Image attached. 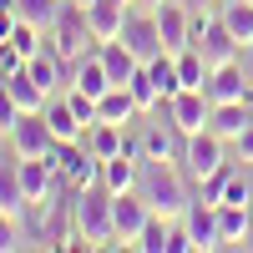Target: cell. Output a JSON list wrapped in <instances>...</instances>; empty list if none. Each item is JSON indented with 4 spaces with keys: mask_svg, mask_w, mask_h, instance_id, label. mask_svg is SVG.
<instances>
[{
    "mask_svg": "<svg viewBox=\"0 0 253 253\" xmlns=\"http://www.w3.org/2000/svg\"><path fill=\"white\" fill-rule=\"evenodd\" d=\"M10 147H15V157H46L51 147H56L46 112H20L15 126H10Z\"/></svg>",
    "mask_w": 253,
    "mask_h": 253,
    "instance_id": "cell-7",
    "label": "cell"
},
{
    "mask_svg": "<svg viewBox=\"0 0 253 253\" xmlns=\"http://www.w3.org/2000/svg\"><path fill=\"white\" fill-rule=\"evenodd\" d=\"M10 5H15V15L26 20V26H41V31H51L66 0H10Z\"/></svg>",
    "mask_w": 253,
    "mask_h": 253,
    "instance_id": "cell-26",
    "label": "cell"
},
{
    "mask_svg": "<svg viewBox=\"0 0 253 253\" xmlns=\"http://www.w3.org/2000/svg\"><path fill=\"white\" fill-rule=\"evenodd\" d=\"M46 122H51L56 142H81L86 137V126H81V117L71 112V101H46Z\"/></svg>",
    "mask_w": 253,
    "mask_h": 253,
    "instance_id": "cell-23",
    "label": "cell"
},
{
    "mask_svg": "<svg viewBox=\"0 0 253 253\" xmlns=\"http://www.w3.org/2000/svg\"><path fill=\"white\" fill-rule=\"evenodd\" d=\"M167 117H172L187 137H193V132H208V122H213V96H208V91H193V86H182L172 101H167Z\"/></svg>",
    "mask_w": 253,
    "mask_h": 253,
    "instance_id": "cell-8",
    "label": "cell"
},
{
    "mask_svg": "<svg viewBox=\"0 0 253 253\" xmlns=\"http://www.w3.org/2000/svg\"><path fill=\"white\" fill-rule=\"evenodd\" d=\"M223 203H238V208H253V182H243V172L233 167V177H228V193Z\"/></svg>",
    "mask_w": 253,
    "mask_h": 253,
    "instance_id": "cell-30",
    "label": "cell"
},
{
    "mask_svg": "<svg viewBox=\"0 0 253 253\" xmlns=\"http://www.w3.org/2000/svg\"><path fill=\"white\" fill-rule=\"evenodd\" d=\"M76 5H81V10H86V5H96V0H76Z\"/></svg>",
    "mask_w": 253,
    "mask_h": 253,
    "instance_id": "cell-38",
    "label": "cell"
},
{
    "mask_svg": "<svg viewBox=\"0 0 253 253\" xmlns=\"http://www.w3.org/2000/svg\"><path fill=\"white\" fill-rule=\"evenodd\" d=\"M61 177H66L71 193L96 187V182H101V157L86 152V142H61Z\"/></svg>",
    "mask_w": 253,
    "mask_h": 253,
    "instance_id": "cell-9",
    "label": "cell"
},
{
    "mask_svg": "<svg viewBox=\"0 0 253 253\" xmlns=\"http://www.w3.org/2000/svg\"><path fill=\"white\" fill-rule=\"evenodd\" d=\"M122 41H126V51H132L142 66H147V61H157V56H167V51H162V36H157V15H152V10H147V15H137V10L126 15Z\"/></svg>",
    "mask_w": 253,
    "mask_h": 253,
    "instance_id": "cell-10",
    "label": "cell"
},
{
    "mask_svg": "<svg viewBox=\"0 0 253 253\" xmlns=\"http://www.w3.org/2000/svg\"><path fill=\"white\" fill-rule=\"evenodd\" d=\"M86 152L91 157H101V162H112V157H122V147H126V126H117V122H96V126H86Z\"/></svg>",
    "mask_w": 253,
    "mask_h": 253,
    "instance_id": "cell-18",
    "label": "cell"
},
{
    "mask_svg": "<svg viewBox=\"0 0 253 253\" xmlns=\"http://www.w3.org/2000/svg\"><path fill=\"white\" fill-rule=\"evenodd\" d=\"M223 26L238 36V46H248L253 41V0H223Z\"/></svg>",
    "mask_w": 253,
    "mask_h": 253,
    "instance_id": "cell-25",
    "label": "cell"
},
{
    "mask_svg": "<svg viewBox=\"0 0 253 253\" xmlns=\"http://www.w3.org/2000/svg\"><path fill=\"white\" fill-rule=\"evenodd\" d=\"M243 66H248V76H253V41L243 46Z\"/></svg>",
    "mask_w": 253,
    "mask_h": 253,
    "instance_id": "cell-35",
    "label": "cell"
},
{
    "mask_svg": "<svg viewBox=\"0 0 253 253\" xmlns=\"http://www.w3.org/2000/svg\"><path fill=\"white\" fill-rule=\"evenodd\" d=\"M228 177H233V162H223L218 172H208V177L198 182V198H203V203H223V193H228Z\"/></svg>",
    "mask_w": 253,
    "mask_h": 253,
    "instance_id": "cell-29",
    "label": "cell"
},
{
    "mask_svg": "<svg viewBox=\"0 0 253 253\" xmlns=\"http://www.w3.org/2000/svg\"><path fill=\"white\" fill-rule=\"evenodd\" d=\"M142 162H177V167L187 162V132L172 117L142 132Z\"/></svg>",
    "mask_w": 253,
    "mask_h": 253,
    "instance_id": "cell-5",
    "label": "cell"
},
{
    "mask_svg": "<svg viewBox=\"0 0 253 253\" xmlns=\"http://www.w3.org/2000/svg\"><path fill=\"white\" fill-rule=\"evenodd\" d=\"M223 167V137L218 132H193L187 137V162H182V172H193L198 182L208 172H218Z\"/></svg>",
    "mask_w": 253,
    "mask_h": 253,
    "instance_id": "cell-12",
    "label": "cell"
},
{
    "mask_svg": "<svg viewBox=\"0 0 253 253\" xmlns=\"http://www.w3.org/2000/svg\"><path fill=\"white\" fill-rule=\"evenodd\" d=\"M26 182H20V157L15 162H5L0 167V213H10V218H20L26 213Z\"/></svg>",
    "mask_w": 253,
    "mask_h": 253,
    "instance_id": "cell-22",
    "label": "cell"
},
{
    "mask_svg": "<svg viewBox=\"0 0 253 253\" xmlns=\"http://www.w3.org/2000/svg\"><path fill=\"white\" fill-rule=\"evenodd\" d=\"M5 86H10V96H15V107H20V112H46V101H51V96L31 81V71H26V66L10 71V76H5Z\"/></svg>",
    "mask_w": 253,
    "mask_h": 253,
    "instance_id": "cell-24",
    "label": "cell"
},
{
    "mask_svg": "<svg viewBox=\"0 0 253 253\" xmlns=\"http://www.w3.org/2000/svg\"><path fill=\"white\" fill-rule=\"evenodd\" d=\"M126 91L137 96V107H142V112H157V107H167V96L157 91V81H152V71H147V66H142L132 81H126Z\"/></svg>",
    "mask_w": 253,
    "mask_h": 253,
    "instance_id": "cell-28",
    "label": "cell"
},
{
    "mask_svg": "<svg viewBox=\"0 0 253 253\" xmlns=\"http://www.w3.org/2000/svg\"><path fill=\"white\" fill-rule=\"evenodd\" d=\"M71 86H81L86 96H101V91H112V76H107V61H101V51L91 46L86 56L71 66Z\"/></svg>",
    "mask_w": 253,
    "mask_h": 253,
    "instance_id": "cell-16",
    "label": "cell"
},
{
    "mask_svg": "<svg viewBox=\"0 0 253 253\" xmlns=\"http://www.w3.org/2000/svg\"><path fill=\"white\" fill-rule=\"evenodd\" d=\"M0 132H5V126H0Z\"/></svg>",
    "mask_w": 253,
    "mask_h": 253,
    "instance_id": "cell-40",
    "label": "cell"
},
{
    "mask_svg": "<svg viewBox=\"0 0 253 253\" xmlns=\"http://www.w3.org/2000/svg\"><path fill=\"white\" fill-rule=\"evenodd\" d=\"M15 117H20V107H15V96H10V86H5V76H0V126H15Z\"/></svg>",
    "mask_w": 253,
    "mask_h": 253,
    "instance_id": "cell-32",
    "label": "cell"
},
{
    "mask_svg": "<svg viewBox=\"0 0 253 253\" xmlns=\"http://www.w3.org/2000/svg\"><path fill=\"white\" fill-rule=\"evenodd\" d=\"M147 218H152V203H147L137 187L132 193H112V223H117V243L122 248H137Z\"/></svg>",
    "mask_w": 253,
    "mask_h": 253,
    "instance_id": "cell-4",
    "label": "cell"
},
{
    "mask_svg": "<svg viewBox=\"0 0 253 253\" xmlns=\"http://www.w3.org/2000/svg\"><path fill=\"white\" fill-rule=\"evenodd\" d=\"M248 126H253L248 101H213V122H208V132H218L223 142H238Z\"/></svg>",
    "mask_w": 253,
    "mask_h": 253,
    "instance_id": "cell-15",
    "label": "cell"
},
{
    "mask_svg": "<svg viewBox=\"0 0 253 253\" xmlns=\"http://www.w3.org/2000/svg\"><path fill=\"white\" fill-rule=\"evenodd\" d=\"M101 61H107V76H112V86H126V81H132L137 71H142V61L132 56V51H126V41L117 36V41H101Z\"/></svg>",
    "mask_w": 253,
    "mask_h": 253,
    "instance_id": "cell-17",
    "label": "cell"
},
{
    "mask_svg": "<svg viewBox=\"0 0 253 253\" xmlns=\"http://www.w3.org/2000/svg\"><path fill=\"white\" fill-rule=\"evenodd\" d=\"M218 233H223V248H233L253 233V208H238V203H218Z\"/></svg>",
    "mask_w": 253,
    "mask_h": 253,
    "instance_id": "cell-21",
    "label": "cell"
},
{
    "mask_svg": "<svg viewBox=\"0 0 253 253\" xmlns=\"http://www.w3.org/2000/svg\"><path fill=\"white\" fill-rule=\"evenodd\" d=\"M15 26H20L15 5H0V41H10V36H15Z\"/></svg>",
    "mask_w": 253,
    "mask_h": 253,
    "instance_id": "cell-33",
    "label": "cell"
},
{
    "mask_svg": "<svg viewBox=\"0 0 253 253\" xmlns=\"http://www.w3.org/2000/svg\"><path fill=\"white\" fill-rule=\"evenodd\" d=\"M96 117H101V122L126 126V122H137V117H142V107H137V96L126 91V86H112V91H101V96H96Z\"/></svg>",
    "mask_w": 253,
    "mask_h": 253,
    "instance_id": "cell-19",
    "label": "cell"
},
{
    "mask_svg": "<svg viewBox=\"0 0 253 253\" xmlns=\"http://www.w3.org/2000/svg\"><path fill=\"white\" fill-rule=\"evenodd\" d=\"M71 198V228H76V248H117V223H112V193L107 187H81Z\"/></svg>",
    "mask_w": 253,
    "mask_h": 253,
    "instance_id": "cell-1",
    "label": "cell"
},
{
    "mask_svg": "<svg viewBox=\"0 0 253 253\" xmlns=\"http://www.w3.org/2000/svg\"><path fill=\"white\" fill-rule=\"evenodd\" d=\"M86 41H91V26H86V10L76 5V0H66L56 15V26L46 31V46L66 61V66H76L81 56H86Z\"/></svg>",
    "mask_w": 253,
    "mask_h": 253,
    "instance_id": "cell-3",
    "label": "cell"
},
{
    "mask_svg": "<svg viewBox=\"0 0 253 253\" xmlns=\"http://www.w3.org/2000/svg\"><path fill=\"white\" fill-rule=\"evenodd\" d=\"M248 66L243 61H228V66H213V76H208V96L213 101H248L253 86H248Z\"/></svg>",
    "mask_w": 253,
    "mask_h": 253,
    "instance_id": "cell-14",
    "label": "cell"
},
{
    "mask_svg": "<svg viewBox=\"0 0 253 253\" xmlns=\"http://www.w3.org/2000/svg\"><path fill=\"white\" fill-rule=\"evenodd\" d=\"M172 223H177V218H162V213H152V218H147V228H142V238H137V248H142V253H167Z\"/></svg>",
    "mask_w": 253,
    "mask_h": 253,
    "instance_id": "cell-27",
    "label": "cell"
},
{
    "mask_svg": "<svg viewBox=\"0 0 253 253\" xmlns=\"http://www.w3.org/2000/svg\"><path fill=\"white\" fill-rule=\"evenodd\" d=\"M126 15H132V0H96V5H86V26H91V41L101 46V41H117Z\"/></svg>",
    "mask_w": 253,
    "mask_h": 253,
    "instance_id": "cell-13",
    "label": "cell"
},
{
    "mask_svg": "<svg viewBox=\"0 0 253 253\" xmlns=\"http://www.w3.org/2000/svg\"><path fill=\"white\" fill-rule=\"evenodd\" d=\"M152 15H157V36H162L167 56H182L187 46H193V10H187V5L162 0V5H152Z\"/></svg>",
    "mask_w": 253,
    "mask_h": 253,
    "instance_id": "cell-6",
    "label": "cell"
},
{
    "mask_svg": "<svg viewBox=\"0 0 253 253\" xmlns=\"http://www.w3.org/2000/svg\"><path fill=\"white\" fill-rule=\"evenodd\" d=\"M137 182H142V157H112V162H101V187H107V193H132Z\"/></svg>",
    "mask_w": 253,
    "mask_h": 253,
    "instance_id": "cell-20",
    "label": "cell"
},
{
    "mask_svg": "<svg viewBox=\"0 0 253 253\" xmlns=\"http://www.w3.org/2000/svg\"><path fill=\"white\" fill-rule=\"evenodd\" d=\"M0 5H10V0H0Z\"/></svg>",
    "mask_w": 253,
    "mask_h": 253,
    "instance_id": "cell-39",
    "label": "cell"
},
{
    "mask_svg": "<svg viewBox=\"0 0 253 253\" xmlns=\"http://www.w3.org/2000/svg\"><path fill=\"white\" fill-rule=\"evenodd\" d=\"M132 5H147V10H152V5H162V0H132Z\"/></svg>",
    "mask_w": 253,
    "mask_h": 253,
    "instance_id": "cell-37",
    "label": "cell"
},
{
    "mask_svg": "<svg viewBox=\"0 0 253 253\" xmlns=\"http://www.w3.org/2000/svg\"><path fill=\"white\" fill-rule=\"evenodd\" d=\"M177 5H187V10H193V15H198V10L208 5V0H177Z\"/></svg>",
    "mask_w": 253,
    "mask_h": 253,
    "instance_id": "cell-36",
    "label": "cell"
},
{
    "mask_svg": "<svg viewBox=\"0 0 253 253\" xmlns=\"http://www.w3.org/2000/svg\"><path fill=\"white\" fill-rule=\"evenodd\" d=\"M10 248H20V218L0 213V253H10Z\"/></svg>",
    "mask_w": 253,
    "mask_h": 253,
    "instance_id": "cell-31",
    "label": "cell"
},
{
    "mask_svg": "<svg viewBox=\"0 0 253 253\" xmlns=\"http://www.w3.org/2000/svg\"><path fill=\"white\" fill-rule=\"evenodd\" d=\"M137 193L152 203V213H162V218H182L187 203H193V198H187V187H182V167H177V162H147Z\"/></svg>",
    "mask_w": 253,
    "mask_h": 253,
    "instance_id": "cell-2",
    "label": "cell"
},
{
    "mask_svg": "<svg viewBox=\"0 0 253 253\" xmlns=\"http://www.w3.org/2000/svg\"><path fill=\"white\" fill-rule=\"evenodd\" d=\"M233 147H238V162H243V167H253V126H248V132H243Z\"/></svg>",
    "mask_w": 253,
    "mask_h": 253,
    "instance_id": "cell-34",
    "label": "cell"
},
{
    "mask_svg": "<svg viewBox=\"0 0 253 253\" xmlns=\"http://www.w3.org/2000/svg\"><path fill=\"white\" fill-rule=\"evenodd\" d=\"M182 223H187V233H193V248H198V253L223 248V233H218V203L193 198V203H187V213H182Z\"/></svg>",
    "mask_w": 253,
    "mask_h": 253,
    "instance_id": "cell-11",
    "label": "cell"
}]
</instances>
